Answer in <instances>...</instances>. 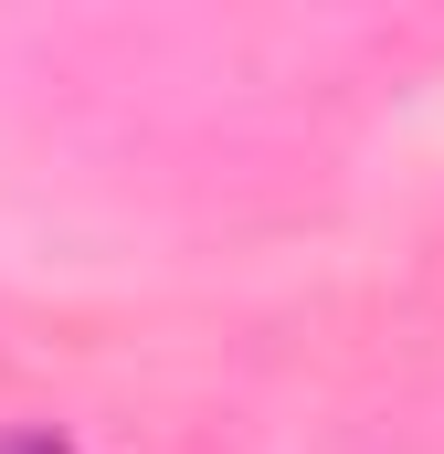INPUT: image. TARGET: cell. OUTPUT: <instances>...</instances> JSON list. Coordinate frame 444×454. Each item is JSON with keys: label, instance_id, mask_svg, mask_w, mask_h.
Segmentation results:
<instances>
[{"label": "cell", "instance_id": "6da1fadb", "mask_svg": "<svg viewBox=\"0 0 444 454\" xmlns=\"http://www.w3.org/2000/svg\"><path fill=\"white\" fill-rule=\"evenodd\" d=\"M0 454H75L64 434H43V423H21V434H0Z\"/></svg>", "mask_w": 444, "mask_h": 454}]
</instances>
